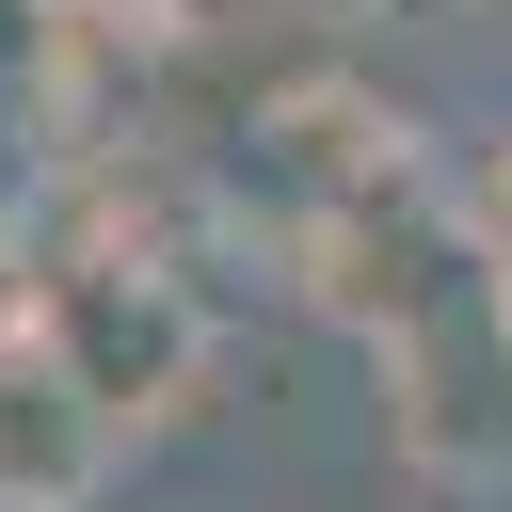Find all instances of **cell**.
<instances>
[{
    "label": "cell",
    "instance_id": "cell-1",
    "mask_svg": "<svg viewBox=\"0 0 512 512\" xmlns=\"http://www.w3.org/2000/svg\"><path fill=\"white\" fill-rule=\"evenodd\" d=\"M32 336L80 368L112 432H176L224 368V304L160 240H32Z\"/></svg>",
    "mask_w": 512,
    "mask_h": 512
},
{
    "label": "cell",
    "instance_id": "cell-2",
    "mask_svg": "<svg viewBox=\"0 0 512 512\" xmlns=\"http://www.w3.org/2000/svg\"><path fill=\"white\" fill-rule=\"evenodd\" d=\"M368 352H384V384H400L384 432H400V464H416L432 496L512 480V304H496V288H448V304L384 320Z\"/></svg>",
    "mask_w": 512,
    "mask_h": 512
},
{
    "label": "cell",
    "instance_id": "cell-3",
    "mask_svg": "<svg viewBox=\"0 0 512 512\" xmlns=\"http://www.w3.org/2000/svg\"><path fill=\"white\" fill-rule=\"evenodd\" d=\"M112 464H128V432H112V416L80 400V368L16 320V336H0V512H96Z\"/></svg>",
    "mask_w": 512,
    "mask_h": 512
},
{
    "label": "cell",
    "instance_id": "cell-4",
    "mask_svg": "<svg viewBox=\"0 0 512 512\" xmlns=\"http://www.w3.org/2000/svg\"><path fill=\"white\" fill-rule=\"evenodd\" d=\"M16 320H32V208L0 192V336H16Z\"/></svg>",
    "mask_w": 512,
    "mask_h": 512
}]
</instances>
